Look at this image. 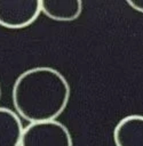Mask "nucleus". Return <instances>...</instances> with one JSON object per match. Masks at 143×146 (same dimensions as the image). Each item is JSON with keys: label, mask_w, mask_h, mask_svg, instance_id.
Returning <instances> with one entry per match:
<instances>
[{"label": "nucleus", "mask_w": 143, "mask_h": 146, "mask_svg": "<svg viewBox=\"0 0 143 146\" xmlns=\"http://www.w3.org/2000/svg\"><path fill=\"white\" fill-rule=\"evenodd\" d=\"M127 3L136 11L143 13V0H128Z\"/></svg>", "instance_id": "0eeeda50"}, {"label": "nucleus", "mask_w": 143, "mask_h": 146, "mask_svg": "<svg viewBox=\"0 0 143 146\" xmlns=\"http://www.w3.org/2000/svg\"><path fill=\"white\" fill-rule=\"evenodd\" d=\"M116 146H143V115L122 117L113 130Z\"/></svg>", "instance_id": "20e7f679"}, {"label": "nucleus", "mask_w": 143, "mask_h": 146, "mask_svg": "<svg viewBox=\"0 0 143 146\" xmlns=\"http://www.w3.org/2000/svg\"><path fill=\"white\" fill-rule=\"evenodd\" d=\"M70 95L66 78L48 66L24 71L15 80L11 90L17 115L30 123L56 120L66 108Z\"/></svg>", "instance_id": "f257e3e1"}, {"label": "nucleus", "mask_w": 143, "mask_h": 146, "mask_svg": "<svg viewBox=\"0 0 143 146\" xmlns=\"http://www.w3.org/2000/svg\"><path fill=\"white\" fill-rule=\"evenodd\" d=\"M19 146H73V140L66 125L51 120L24 127Z\"/></svg>", "instance_id": "f03ea898"}, {"label": "nucleus", "mask_w": 143, "mask_h": 146, "mask_svg": "<svg viewBox=\"0 0 143 146\" xmlns=\"http://www.w3.org/2000/svg\"><path fill=\"white\" fill-rule=\"evenodd\" d=\"M41 14L40 0H0V26L21 30L30 26Z\"/></svg>", "instance_id": "7ed1b4c3"}, {"label": "nucleus", "mask_w": 143, "mask_h": 146, "mask_svg": "<svg viewBox=\"0 0 143 146\" xmlns=\"http://www.w3.org/2000/svg\"><path fill=\"white\" fill-rule=\"evenodd\" d=\"M23 129L16 112L0 107V146H19Z\"/></svg>", "instance_id": "423d86ee"}, {"label": "nucleus", "mask_w": 143, "mask_h": 146, "mask_svg": "<svg viewBox=\"0 0 143 146\" xmlns=\"http://www.w3.org/2000/svg\"><path fill=\"white\" fill-rule=\"evenodd\" d=\"M41 13L51 21L72 22L82 13L80 0H40Z\"/></svg>", "instance_id": "39448f33"}, {"label": "nucleus", "mask_w": 143, "mask_h": 146, "mask_svg": "<svg viewBox=\"0 0 143 146\" xmlns=\"http://www.w3.org/2000/svg\"><path fill=\"white\" fill-rule=\"evenodd\" d=\"M0 98H1V87H0Z\"/></svg>", "instance_id": "6e6552de"}]
</instances>
